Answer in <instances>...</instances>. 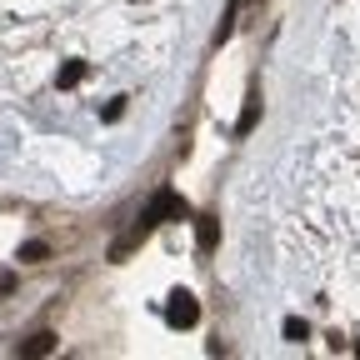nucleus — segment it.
<instances>
[{"instance_id": "nucleus-7", "label": "nucleus", "mask_w": 360, "mask_h": 360, "mask_svg": "<svg viewBox=\"0 0 360 360\" xmlns=\"http://www.w3.org/2000/svg\"><path fill=\"white\" fill-rule=\"evenodd\" d=\"M236 20H240V0H231V6H225V15H220V25H215V45H225L236 35Z\"/></svg>"}, {"instance_id": "nucleus-4", "label": "nucleus", "mask_w": 360, "mask_h": 360, "mask_svg": "<svg viewBox=\"0 0 360 360\" xmlns=\"http://www.w3.org/2000/svg\"><path fill=\"white\" fill-rule=\"evenodd\" d=\"M260 125V90H250L245 105H240V120H236V135H250Z\"/></svg>"}, {"instance_id": "nucleus-6", "label": "nucleus", "mask_w": 360, "mask_h": 360, "mask_svg": "<svg viewBox=\"0 0 360 360\" xmlns=\"http://www.w3.org/2000/svg\"><path fill=\"white\" fill-rule=\"evenodd\" d=\"M60 340H56V330H35L30 340H20V355H51Z\"/></svg>"}, {"instance_id": "nucleus-1", "label": "nucleus", "mask_w": 360, "mask_h": 360, "mask_svg": "<svg viewBox=\"0 0 360 360\" xmlns=\"http://www.w3.org/2000/svg\"><path fill=\"white\" fill-rule=\"evenodd\" d=\"M180 215H186V195H175V191H155V195H150V205L141 210V220H135L130 231H125V236L110 245V260H125L135 245H141V240L155 231L160 220H180Z\"/></svg>"}, {"instance_id": "nucleus-8", "label": "nucleus", "mask_w": 360, "mask_h": 360, "mask_svg": "<svg viewBox=\"0 0 360 360\" xmlns=\"http://www.w3.org/2000/svg\"><path fill=\"white\" fill-rule=\"evenodd\" d=\"M20 260H25V265L51 260V245H45V240H25V245H20Z\"/></svg>"}, {"instance_id": "nucleus-10", "label": "nucleus", "mask_w": 360, "mask_h": 360, "mask_svg": "<svg viewBox=\"0 0 360 360\" xmlns=\"http://www.w3.org/2000/svg\"><path fill=\"white\" fill-rule=\"evenodd\" d=\"M120 115H125V96H115V101H105V105H101V120H105V125H115Z\"/></svg>"}, {"instance_id": "nucleus-12", "label": "nucleus", "mask_w": 360, "mask_h": 360, "mask_svg": "<svg viewBox=\"0 0 360 360\" xmlns=\"http://www.w3.org/2000/svg\"><path fill=\"white\" fill-rule=\"evenodd\" d=\"M355 355H360V340H355Z\"/></svg>"}, {"instance_id": "nucleus-3", "label": "nucleus", "mask_w": 360, "mask_h": 360, "mask_svg": "<svg viewBox=\"0 0 360 360\" xmlns=\"http://www.w3.org/2000/svg\"><path fill=\"white\" fill-rule=\"evenodd\" d=\"M195 245H200V255H210L220 245V220L215 215H195Z\"/></svg>"}, {"instance_id": "nucleus-2", "label": "nucleus", "mask_w": 360, "mask_h": 360, "mask_svg": "<svg viewBox=\"0 0 360 360\" xmlns=\"http://www.w3.org/2000/svg\"><path fill=\"white\" fill-rule=\"evenodd\" d=\"M165 321H170L175 330H191V326L200 321L195 295H191V290H170V300H165Z\"/></svg>"}, {"instance_id": "nucleus-11", "label": "nucleus", "mask_w": 360, "mask_h": 360, "mask_svg": "<svg viewBox=\"0 0 360 360\" xmlns=\"http://www.w3.org/2000/svg\"><path fill=\"white\" fill-rule=\"evenodd\" d=\"M6 290H15V276H11V270H0V295H6Z\"/></svg>"}, {"instance_id": "nucleus-5", "label": "nucleus", "mask_w": 360, "mask_h": 360, "mask_svg": "<svg viewBox=\"0 0 360 360\" xmlns=\"http://www.w3.org/2000/svg\"><path fill=\"white\" fill-rule=\"evenodd\" d=\"M85 75H90V65H85V60H65V65L56 70V85H60V90H75Z\"/></svg>"}, {"instance_id": "nucleus-9", "label": "nucleus", "mask_w": 360, "mask_h": 360, "mask_svg": "<svg viewBox=\"0 0 360 360\" xmlns=\"http://www.w3.org/2000/svg\"><path fill=\"white\" fill-rule=\"evenodd\" d=\"M281 335H285V340H290V345H300V340H305V335H310V326H305V321H300V315H285V326H281Z\"/></svg>"}]
</instances>
